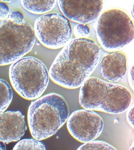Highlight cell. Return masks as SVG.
Instances as JSON below:
<instances>
[{
  "mask_svg": "<svg viewBox=\"0 0 134 150\" xmlns=\"http://www.w3.org/2000/svg\"><path fill=\"white\" fill-rule=\"evenodd\" d=\"M128 82L130 83V88L133 90L134 89V66H132V68L130 69L129 73H128Z\"/></svg>",
  "mask_w": 134,
  "mask_h": 150,
  "instance_id": "cell-20",
  "label": "cell"
},
{
  "mask_svg": "<svg viewBox=\"0 0 134 150\" xmlns=\"http://www.w3.org/2000/svg\"><path fill=\"white\" fill-rule=\"evenodd\" d=\"M128 109L126 114L127 122L132 128H134V105H133Z\"/></svg>",
  "mask_w": 134,
  "mask_h": 150,
  "instance_id": "cell-19",
  "label": "cell"
},
{
  "mask_svg": "<svg viewBox=\"0 0 134 150\" xmlns=\"http://www.w3.org/2000/svg\"><path fill=\"white\" fill-rule=\"evenodd\" d=\"M7 18L15 21H23L24 20L23 14L17 11H14L11 12Z\"/></svg>",
  "mask_w": 134,
  "mask_h": 150,
  "instance_id": "cell-18",
  "label": "cell"
},
{
  "mask_svg": "<svg viewBox=\"0 0 134 150\" xmlns=\"http://www.w3.org/2000/svg\"><path fill=\"white\" fill-rule=\"evenodd\" d=\"M0 150H6L5 144L1 141H0Z\"/></svg>",
  "mask_w": 134,
  "mask_h": 150,
  "instance_id": "cell-21",
  "label": "cell"
},
{
  "mask_svg": "<svg viewBox=\"0 0 134 150\" xmlns=\"http://www.w3.org/2000/svg\"><path fill=\"white\" fill-rule=\"evenodd\" d=\"M90 32L89 27L85 25L78 24L74 29L75 35L78 38H85L89 35Z\"/></svg>",
  "mask_w": 134,
  "mask_h": 150,
  "instance_id": "cell-16",
  "label": "cell"
},
{
  "mask_svg": "<svg viewBox=\"0 0 134 150\" xmlns=\"http://www.w3.org/2000/svg\"><path fill=\"white\" fill-rule=\"evenodd\" d=\"M61 13L66 18L86 25L95 21L103 7L102 1H58Z\"/></svg>",
  "mask_w": 134,
  "mask_h": 150,
  "instance_id": "cell-9",
  "label": "cell"
},
{
  "mask_svg": "<svg viewBox=\"0 0 134 150\" xmlns=\"http://www.w3.org/2000/svg\"><path fill=\"white\" fill-rule=\"evenodd\" d=\"M24 8L34 14L41 15L50 12L54 8L56 1H27L22 0Z\"/></svg>",
  "mask_w": 134,
  "mask_h": 150,
  "instance_id": "cell-12",
  "label": "cell"
},
{
  "mask_svg": "<svg viewBox=\"0 0 134 150\" xmlns=\"http://www.w3.org/2000/svg\"><path fill=\"white\" fill-rule=\"evenodd\" d=\"M68 106L64 97L47 94L32 101L27 114L31 135L36 140L49 138L56 134L68 119Z\"/></svg>",
  "mask_w": 134,
  "mask_h": 150,
  "instance_id": "cell-3",
  "label": "cell"
},
{
  "mask_svg": "<svg viewBox=\"0 0 134 150\" xmlns=\"http://www.w3.org/2000/svg\"><path fill=\"white\" fill-rule=\"evenodd\" d=\"M77 150H118L109 143L101 141H93L84 143Z\"/></svg>",
  "mask_w": 134,
  "mask_h": 150,
  "instance_id": "cell-15",
  "label": "cell"
},
{
  "mask_svg": "<svg viewBox=\"0 0 134 150\" xmlns=\"http://www.w3.org/2000/svg\"><path fill=\"white\" fill-rule=\"evenodd\" d=\"M127 69V59L120 52H110L104 56L100 63L102 77L110 82L121 81Z\"/></svg>",
  "mask_w": 134,
  "mask_h": 150,
  "instance_id": "cell-11",
  "label": "cell"
},
{
  "mask_svg": "<svg viewBox=\"0 0 134 150\" xmlns=\"http://www.w3.org/2000/svg\"><path fill=\"white\" fill-rule=\"evenodd\" d=\"M13 93L8 82L0 79V114L4 112L12 102Z\"/></svg>",
  "mask_w": 134,
  "mask_h": 150,
  "instance_id": "cell-13",
  "label": "cell"
},
{
  "mask_svg": "<svg viewBox=\"0 0 134 150\" xmlns=\"http://www.w3.org/2000/svg\"><path fill=\"white\" fill-rule=\"evenodd\" d=\"M129 150H134V143H133L132 145L130 146Z\"/></svg>",
  "mask_w": 134,
  "mask_h": 150,
  "instance_id": "cell-22",
  "label": "cell"
},
{
  "mask_svg": "<svg viewBox=\"0 0 134 150\" xmlns=\"http://www.w3.org/2000/svg\"><path fill=\"white\" fill-rule=\"evenodd\" d=\"M79 101L85 110L119 114L130 108L132 93L122 85L90 77L81 87Z\"/></svg>",
  "mask_w": 134,
  "mask_h": 150,
  "instance_id": "cell-2",
  "label": "cell"
},
{
  "mask_svg": "<svg viewBox=\"0 0 134 150\" xmlns=\"http://www.w3.org/2000/svg\"><path fill=\"white\" fill-rule=\"evenodd\" d=\"M9 77L15 91L27 100H35L41 97L50 78L45 64L33 56H24L12 64Z\"/></svg>",
  "mask_w": 134,
  "mask_h": 150,
  "instance_id": "cell-4",
  "label": "cell"
},
{
  "mask_svg": "<svg viewBox=\"0 0 134 150\" xmlns=\"http://www.w3.org/2000/svg\"><path fill=\"white\" fill-rule=\"evenodd\" d=\"M34 30L39 42L50 49L64 47L70 41L72 36L68 19L58 13H47L38 17Z\"/></svg>",
  "mask_w": 134,
  "mask_h": 150,
  "instance_id": "cell-7",
  "label": "cell"
},
{
  "mask_svg": "<svg viewBox=\"0 0 134 150\" xmlns=\"http://www.w3.org/2000/svg\"><path fill=\"white\" fill-rule=\"evenodd\" d=\"M13 150H46L45 145L40 141L34 139H26L19 141Z\"/></svg>",
  "mask_w": 134,
  "mask_h": 150,
  "instance_id": "cell-14",
  "label": "cell"
},
{
  "mask_svg": "<svg viewBox=\"0 0 134 150\" xmlns=\"http://www.w3.org/2000/svg\"><path fill=\"white\" fill-rule=\"evenodd\" d=\"M67 122L69 133L81 143L94 141L103 130V120L99 114L93 110H75L69 116Z\"/></svg>",
  "mask_w": 134,
  "mask_h": 150,
  "instance_id": "cell-8",
  "label": "cell"
},
{
  "mask_svg": "<svg viewBox=\"0 0 134 150\" xmlns=\"http://www.w3.org/2000/svg\"><path fill=\"white\" fill-rule=\"evenodd\" d=\"M9 9L6 4L0 2V21L6 19L9 14Z\"/></svg>",
  "mask_w": 134,
  "mask_h": 150,
  "instance_id": "cell-17",
  "label": "cell"
},
{
  "mask_svg": "<svg viewBox=\"0 0 134 150\" xmlns=\"http://www.w3.org/2000/svg\"><path fill=\"white\" fill-rule=\"evenodd\" d=\"M35 41L34 28L27 21H0V66L21 59L33 49Z\"/></svg>",
  "mask_w": 134,
  "mask_h": 150,
  "instance_id": "cell-5",
  "label": "cell"
},
{
  "mask_svg": "<svg viewBox=\"0 0 134 150\" xmlns=\"http://www.w3.org/2000/svg\"><path fill=\"white\" fill-rule=\"evenodd\" d=\"M27 128L25 116L20 111H6L0 114V141L5 144L19 140Z\"/></svg>",
  "mask_w": 134,
  "mask_h": 150,
  "instance_id": "cell-10",
  "label": "cell"
},
{
  "mask_svg": "<svg viewBox=\"0 0 134 150\" xmlns=\"http://www.w3.org/2000/svg\"><path fill=\"white\" fill-rule=\"evenodd\" d=\"M97 39L102 48L112 52L122 49L134 39V25L126 12L113 8L99 17L95 27Z\"/></svg>",
  "mask_w": 134,
  "mask_h": 150,
  "instance_id": "cell-6",
  "label": "cell"
},
{
  "mask_svg": "<svg viewBox=\"0 0 134 150\" xmlns=\"http://www.w3.org/2000/svg\"><path fill=\"white\" fill-rule=\"evenodd\" d=\"M101 49L87 38L71 40L57 56L49 70L53 82L66 89L81 87L95 69Z\"/></svg>",
  "mask_w": 134,
  "mask_h": 150,
  "instance_id": "cell-1",
  "label": "cell"
}]
</instances>
